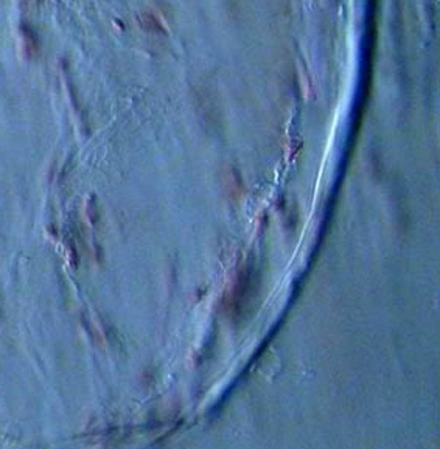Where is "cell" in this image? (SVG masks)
I'll use <instances>...</instances> for the list:
<instances>
[{
	"label": "cell",
	"mask_w": 440,
	"mask_h": 449,
	"mask_svg": "<svg viewBox=\"0 0 440 449\" xmlns=\"http://www.w3.org/2000/svg\"><path fill=\"white\" fill-rule=\"evenodd\" d=\"M22 31H23V39H25V47H27V53L28 56H34L38 55L39 52V44H38V36H36V33L28 27H22Z\"/></svg>",
	"instance_id": "6da1fadb"
}]
</instances>
